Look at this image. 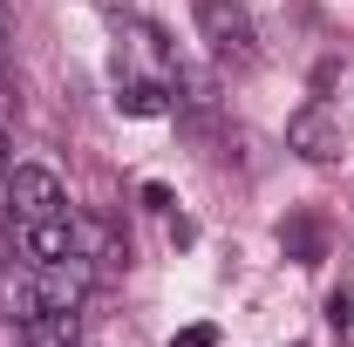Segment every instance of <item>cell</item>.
<instances>
[{
  "label": "cell",
  "instance_id": "1",
  "mask_svg": "<svg viewBox=\"0 0 354 347\" xmlns=\"http://www.w3.org/2000/svg\"><path fill=\"white\" fill-rule=\"evenodd\" d=\"M191 14H198V35H205V48H212V62H225V68L259 62L252 14H245L239 0H191Z\"/></svg>",
  "mask_w": 354,
  "mask_h": 347
},
{
  "label": "cell",
  "instance_id": "2",
  "mask_svg": "<svg viewBox=\"0 0 354 347\" xmlns=\"http://www.w3.org/2000/svg\"><path fill=\"white\" fill-rule=\"evenodd\" d=\"M286 150H293V157H307V164L341 157V116H334L327 102H300V109L286 116Z\"/></svg>",
  "mask_w": 354,
  "mask_h": 347
},
{
  "label": "cell",
  "instance_id": "3",
  "mask_svg": "<svg viewBox=\"0 0 354 347\" xmlns=\"http://www.w3.org/2000/svg\"><path fill=\"white\" fill-rule=\"evenodd\" d=\"M7 198H14V218H21V225L68 212V198H62V177L41 171V164H14V171H7Z\"/></svg>",
  "mask_w": 354,
  "mask_h": 347
},
{
  "label": "cell",
  "instance_id": "4",
  "mask_svg": "<svg viewBox=\"0 0 354 347\" xmlns=\"http://www.w3.org/2000/svg\"><path fill=\"white\" fill-rule=\"evenodd\" d=\"M35 272V293H41L48 313H82L88 300V259L68 252V259H48V265H28Z\"/></svg>",
  "mask_w": 354,
  "mask_h": 347
},
{
  "label": "cell",
  "instance_id": "5",
  "mask_svg": "<svg viewBox=\"0 0 354 347\" xmlns=\"http://www.w3.org/2000/svg\"><path fill=\"white\" fill-rule=\"evenodd\" d=\"M21 252H28V265L68 259V252H75V218L55 212V218H35V225H21Z\"/></svg>",
  "mask_w": 354,
  "mask_h": 347
},
{
  "label": "cell",
  "instance_id": "6",
  "mask_svg": "<svg viewBox=\"0 0 354 347\" xmlns=\"http://www.w3.org/2000/svg\"><path fill=\"white\" fill-rule=\"evenodd\" d=\"M75 252H82L88 265H123V259H130L123 238H116L109 225H95V218H75Z\"/></svg>",
  "mask_w": 354,
  "mask_h": 347
},
{
  "label": "cell",
  "instance_id": "7",
  "mask_svg": "<svg viewBox=\"0 0 354 347\" xmlns=\"http://www.w3.org/2000/svg\"><path fill=\"white\" fill-rule=\"evenodd\" d=\"M21 334H28V347H75L82 313H35V320H21Z\"/></svg>",
  "mask_w": 354,
  "mask_h": 347
},
{
  "label": "cell",
  "instance_id": "8",
  "mask_svg": "<svg viewBox=\"0 0 354 347\" xmlns=\"http://www.w3.org/2000/svg\"><path fill=\"white\" fill-rule=\"evenodd\" d=\"M116 109H123V116H164L171 95H164V82H123L116 88Z\"/></svg>",
  "mask_w": 354,
  "mask_h": 347
},
{
  "label": "cell",
  "instance_id": "9",
  "mask_svg": "<svg viewBox=\"0 0 354 347\" xmlns=\"http://www.w3.org/2000/svg\"><path fill=\"white\" fill-rule=\"evenodd\" d=\"M177 88H184L177 102H184L191 116H212V109H218V88H212V75H205V68H177Z\"/></svg>",
  "mask_w": 354,
  "mask_h": 347
},
{
  "label": "cell",
  "instance_id": "10",
  "mask_svg": "<svg viewBox=\"0 0 354 347\" xmlns=\"http://www.w3.org/2000/svg\"><path fill=\"white\" fill-rule=\"evenodd\" d=\"M286 245L300 252V265H313V259H320V232H313V225H286Z\"/></svg>",
  "mask_w": 354,
  "mask_h": 347
},
{
  "label": "cell",
  "instance_id": "11",
  "mask_svg": "<svg viewBox=\"0 0 354 347\" xmlns=\"http://www.w3.org/2000/svg\"><path fill=\"white\" fill-rule=\"evenodd\" d=\"M177 347H218V327H205V320H198V327H184V334H177Z\"/></svg>",
  "mask_w": 354,
  "mask_h": 347
},
{
  "label": "cell",
  "instance_id": "12",
  "mask_svg": "<svg viewBox=\"0 0 354 347\" xmlns=\"http://www.w3.org/2000/svg\"><path fill=\"white\" fill-rule=\"evenodd\" d=\"M327 320H334V327H348V320H354V300H348V293H334V300H327Z\"/></svg>",
  "mask_w": 354,
  "mask_h": 347
},
{
  "label": "cell",
  "instance_id": "13",
  "mask_svg": "<svg viewBox=\"0 0 354 347\" xmlns=\"http://www.w3.org/2000/svg\"><path fill=\"white\" fill-rule=\"evenodd\" d=\"M7 41H14V14H7V0H0V68H7Z\"/></svg>",
  "mask_w": 354,
  "mask_h": 347
},
{
  "label": "cell",
  "instance_id": "14",
  "mask_svg": "<svg viewBox=\"0 0 354 347\" xmlns=\"http://www.w3.org/2000/svg\"><path fill=\"white\" fill-rule=\"evenodd\" d=\"M14 171V143H7V130H0V177Z\"/></svg>",
  "mask_w": 354,
  "mask_h": 347
},
{
  "label": "cell",
  "instance_id": "15",
  "mask_svg": "<svg viewBox=\"0 0 354 347\" xmlns=\"http://www.w3.org/2000/svg\"><path fill=\"white\" fill-rule=\"evenodd\" d=\"M75 347H82V341H75Z\"/></svg>",
  "mask_w": 354,
  "mask_h": 347
}]
</instances>
